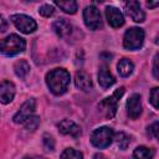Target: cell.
I'll use <instances>...</instances> for the list:
<instances>
[{
  "label": "cell",
  "mask_w": 159,
  "mask_h": 159,
  "mask_svg": "<svg viewBox=\"0 0 159 159\" xmlns=\"http://www.w3.org/2000/svg\"><path fill=\"white\" fill-rule=\"evenodd\" d=\"M46 83L53 94H63L70 84V73L65 68H55L46 75Z\"/></svg>",
  "instance_id": "cell-1"
},
{
  "label": "cell",
  "mask_w": 159,
  "mask_h": 159,
  "mask_svg": "<svg viewBox=\"0 0 159 159\" xmlns=\"http://www.w3.org/2000/svg\"><path fill=\"white\" fill-rule=\"evenodd\" d=\"M26 47V42L16 34H11L0 40V52L6 56H15L22 52Z\"/></svg>",
  "instance_id": "cell-2"
},
{
  "label": "cell",
  "mask_w": 159,
  "mask_h": 159,
  "mask_svg": "<svg viewBox=\"0 0 159 159\" xmlns=\"http://www.w3.org/2000/svg\"><path fill=\"white\" fill-rule=\"evenodd\" d=\"M144 41V31L140 27H130L125 31L123 37V46L127 50H138L142 47Z\"/></svg>",
  "instance_id": "cell-3"
},
{
  "label": "cell",
  "mask_w": 159,
  "mask_h": 159,
  "mask_svg": "<svg viewBox=\"0 0 159 159\" xmlns=\"http://www.w3.org/2000/svg\"><path fill=\"white\" fill-rule=\"evenodd\" d=\"M113 137H114V132H113L112 128H109V127H99V128L93 130V133L91 135V143L96 148L103 149V148H107L112 143Z\"/></svg>",
  "instance_id": "cell-4"
},
{
  "label": "cell",
  "mask_w": 159,
  "mask_h": 159,
  "mask_svg": "<svg viewBox=\"0 0 159 159\" xmlns=\"http://www.w3.org/2000/svg\"><path fill=\"white\" fill-rule=\"evenodd\" d=\"M124 93V87H119L118 89H116L112 96L104 98L101 103H99V108L104 112L106 117L108 118H113L116 112H117V107H118V102L120 99V97Z\"/></svg>",
  "instance_id": "cell-5"
},
{
  "label": "cell",
  "mask_w": 159,
  "mask_h": 159,
  "mask_svg": "<svg viewBox=\"0 0 159 159\" xmlns=\"http://www.w3.org/2000/svg\"><path fill=\"white\" fill-rule=\"evenodd\" d=\"M83 20L86 26L89 30H98L99 27H102V16L99 10L93 6L89 5L83 10Z\"/></svg>",
  "instance_id": "cell-6"
},
{
  "label": "cell",
  "mask_w": 159,
  "mask_h": 159,
  "mask_svg": "<svg viewBox=\"0 0 159 159\" xmlns=\"http://www.w3.org/2000/svg\"><path fill=\"white\" fill-rule=\"evenodd\" d=\"M11 21L14 22V25L24 34H30V32H34L37 27V24L36 21L27 16V15H24V14H15L12 15L11 17Z\"/></svg>",
  "instance_id": "cell-7"
},
{
  "label": "cell",
  "mask_w": 159,
  "mask_h": 159,
  "mask_svg": "<svg viewBox=\"0 0 159 159\" xmlns=\"http://www.w3.org/2000/svg\"><path fill=\"white\" fill-rule=\"evenodd\" d=\"M35 108H36V101L34 98H30L27 99L21 107L20 109L16 112V114L14 116V122L20 124V123H25L30 117H32L34 112H35Z\"/></svg>",
  "instance_id": "cell-8"
},
{
  "label": "cell",
  "mask_w": 159,
  "mask_h": 159,
  "mask_svg": "<svg viewBox=\"0 0 159 159\" xmlns=\"http://www.w3.org/2000/svg\"><path fill=\"white\" fill-rule=\"evenodd\" d=\"M142 102L138 93L132 94L127 101V113L132 119H137L142 114Z\"/></svg>",
  "instance_id": "cell-9"
},
{
  "label": "cell",
  "mask_w": 159,
  "mask_h": 159,
  "mask_svg": "<svg viewBox=\"0 0 159 159\" xmlns=\"http://www.w3.org/2000/svg\"><path fill=\"white\" fill-rule=\"evenodd\" d=\"M57 128L60 130V133L65 134V135H70L72 138H78L81 135V128L70 119H63L57 124Z\"/></svg>",
  "instance_id": "cell-10"
},
{
  "label": "cell",
  "mask_w": 159,
  "mask_h": 159,
  "mask_svg": "<svg viewBox=\"0 0 159 159\" xmlns=\"http://www.w3.org/2000/svg\"><path fill=\"white\" fill-rule=\"evenodd\" d=\"M106 16H107L108 24L113 29H118V27L123 26V24H124L123 14L114 6H107L106 7Z\"/></svg>",
  "instance_id": "cell-11"
},
{
  "label": "cell",
  "mask_w": 159,
  "mask_h": 159,
  "mask_svg": "<svg viewBox=\"0 0 159 159\" xmlns=\"http://www.w3.org/2000/svg\"><path fill=\"white\" fill-rule=\"evenodd\" d=\"M125 12L135 22H143L145 19V14L138 1H128L125 4Z\"/></svg>",
  "instance_id": "cell-12"
},
{
  "label": "cell",
  "mask_w": 159,
  "mask_h": 159,
  "mask_svg": "<svg viewBox=\"0 0 159 159\" xmlns=\"http://www.w3.org/2000/svg\"><path fill=\"white\" fill-rule=\"evenodd\" d=\"M15 97V86L10 81L0 82V103L7 104Z\"/></svg>",
  "instance_id": "cell-13"
},
{
  "label": "cell",
  "mask_w": 159,
  "mask_h": 159,
  "mask_svg": "<svg viewBox=\"0 0 159 159\" xmlns=\"http://www.w3.org/2000/svg\"><path fill=\"white\" fill-rule=\"evenodd\" d=\"M52 29L60 37H67L72 32V25L66 19H60V20L55 21L52 25Z\"/></svg>",
  "instance_id": "cell-14"
},
{
  "label": "cell",
  "mask_w": 159,
  "mask_h": 159,
  "mask_svg": "<svg viewBox=\"0 0 159 159\" xmlns=\"http://www.w3.org/2000/svg\"><path fill=\"white\" fill-rule=\"evenodd\" d=\"M75 83L76 87L82 89V91H89L92 88V80L88 73L84 71H77L75 76Z\"/></svg>",
  "instance_id": "cell-15"
},
{
  "label": "cell",
  "mask_w": 159,
  "mask_h": 159,
  "mask_svg": "<svg viewBox=\"0 0 159 159\" xmlns=\"http://www.w3.org/2000/svg\"><path fill=\"white\" fill-rule=\"evenodd\" d=\"M114 82H116V80H114L113 75L111 73V71L106 66L101 67V70L98 72V83L101 84V87L102 88H109Z\"/></svg>",
  "instance_id": "cell-16"
},
{
  "label": "cell",
  "mask_w": 159,
  "mask_h": 159,
  "mask_svg": "<svg viewBox=\"0 0 159 159\" xmlns=\"http://www.w3.org/2000/svg\"><path fill=\"white\" fill-rule=\"evenodd\" d=\"M134 70V65L128 58H122L117 65V71L122 77H128Z\"/></svg>",
  "instance_id": "cell-17"
},
{
  "label": "cell",
  "mask_w": 159,
  "mask_h": 159,
  "mask_svg": "<svg viewBox=\"0 0 159 159\" xmlns=\"http://www.w3.org/2000/svg\"><path fill=\"white\" fill-rule=\"evenodd\" d=\"M133 157H134V159H153L154 152L150 148H147L144 145H140V147H138V148L134 149Z\"/></svg>",
  "instance_id": "cell-18"
},
{
  "label": "cell",
  "mask_w": 159,
  "mask_h": 159,
  "mask_svg": "<svg viewBox=\"0 0 159 159\" xmlns=\"http://www.w3.org/2000/svg\"><path fill=\"white\" fill-rule=\"evenodd\" d=\"M14 71H15V73H16L17 77L24 78V77L29 73V71H30V65L27 63V61L20 60V61H17V62L14 65Z\"/></svg>",
  "instance_id": "cell-19"
},
{
  "label": "cell",
  "mask_w": 159,
  "mask_h": 159,
  "mask_svg": "<svg viewBox=\"0 0 159 159\" xmlns=\"http://www.w3.org/2000/svg\"><path fill=\"white\" fill-rule=\"evenodd\" d=\"M55 5L58 6L61 10H63L67 14H75L77 11V2L73 0H68V1H55Z\"/></svg>",
  "instance_id": "cell-20"
},
{
  "label": "cell",
  "mask_w": 159,
  "mask_h": 159,
  "mask_svg": "<svg viewBox=\"0 0 159 159\" xmlns=\"http://www.w3.org/2000/svg\"><path fill=\"white\" fill-rule=\"evenodd\" d=\"M113 139H116V143L119 147V149H123V150L127 149L128 145H129V143H130V137L128 134H125L124 132L116 133L114 137H113Z\"/></svg>",
  "instance_id": "cell-21"
},
{
  "label": "cell",
  "mask_w": 159,
  "mask_h": 159,
  "mask_svg": "<svg viewBox=\"0 0 159 159\" xmlns=\"http://www.w3.org/2000/svg\"><path fill=\"white\" fill-rule=\"evenodd\" d=\"M60 159H83V155L81 152H78L73 148H67L63 150Z\"/></svg>",
  "instance_id": "cell-22"
},
{
  "label": "cell",
  "mask_w": 159,
  "mask_h": 159,
  "mask_svg": "<svg viewBox=\"0 0 159 159\" xmlns=\"http://www.w3.org/2000/svg\"><path fill=\"white\" fill-rule=\"evenodd\" d=\"M24 124H25V128H26V129H29V130H35V129L37 128V125L40 124V118L36 117V116H32V117H30Z\"/></svg>",
  "instance_id": "cell-23"
},
{
  "label": "cell",
  "mask_w": 159,
  "mask_h": 159,
  "mask_svg": "<svg viewBox=\"0 0 159 159\" xmlns=\"http://www.w3.org/2000/svg\"><path fill=\"white\" fill-rule=\"evenodd\" d=\"M53 12H55L53 6H52V5H48V4H45V5H42V6L39 9V14L42 15V16H45V17L52 16Z\"/></svg>",
  "instance_id": "cell-24"
},
{
  "label": "cell",
  "mask_w": 159,
  "mask_h": 159,
  "mask_svg": "<svg viewBox=\"0 0 159 159\" xmlns=\"http://www.w3.org/2000/svg\"><path fill=\"white\" fill-rule=\"evenodd\" d=\"M42 142H43V147H45V149H46V150L52 152V150L55 149V140H53V138H52L51 135L45 134V135H43Z\"/></svg>",
  "instance_id": "cell-25"
},
{
  "label": "cell",
  "mask_w": 159,
  "mask_h": 159,
  "mask_svg": "<svg viewBox=\"0 0 159 159\" xmlns=\"http://www.w3.org/2000/svg\"><path fill=\"white\" fill-rule=\"evenodd\" d=\"M158 92H159V88L158 87H154L152 89V92H150V96H149V101H150L152 106L155 109H158Z\"/></svg>",
  "instance_id": "cell-26"
},
{
  "label": "cell",
  "mask_w": 159,
  "mask_h": 159,
  "mask_svg": "<svg viewBox=\"0 0 159 159\" xmlns=\"http://www.w3.org/2000/svg\"><path fill=\"white\" fill-rule=\"evenodd\" d=\"M148 134L153 139H157L158 138V122H154L153 124H150L148 127Z\"/></svg>",
  "instance_id": "cell-27"
},
{
  "label": "cell",
  "mask_w": 159,
  "mask_h": 159,
  "mask_svg": "<svg viewBox=\"0 0 159 159\" xmlns=\"http://www.w3.org/2000/svg\"><path fill=\"white\" fill-rule=\"evenodd\" d=\"M7 30V21L2 15H0V32H4Z\"/></svg>",
  "instance_id": "cell-28"
},
{
  "label": "cell",
  "mask_w": 159,
  "mask_h": 159,
  "mask_svg": "<svg viewBox=\"0 0 159 159\" xmlns=\"http://www.w3.org/2000/svg\"><path fill=\"white\" fill-rule=\"evenodd\" d=\"M153 73H154V77L158 78V55H155L154 57V65H153Z\"/></svg>",
  "instance_id": "cell-29"
},
{
  "label": "cell",
  "mask_w": 159,
  "mask_h": 159,
  "mask_svg": "<svg viewBox=\"0 0 159 159\" xmlns=\"http://www.w3.org/2000/svg\"><path fill=\"white\" fill-rule=\"evenodd\" d=\"M93 159H107L102 153H96L94 155H93Z\"/></svg>",
  "instance_id": "cell-30"
},
{
  "label": "cell",
  "mask_w": 159,
  "mask_h": 159,
  "mask_svg": "<svg viewBox=\"0 0 159 159\" xmlns=\"http://www.w3.org/2000/svg\"><path fill=\"white\" fill-rule=\"evenodd\" d=\"M158 4H159V2H148L147 5H148L149 7H155V6H158Z\"/></svg>",
  "instance_id": "cell-31"
},
{
  "label": "cell",
  "mask_w": 159,
  "mask_h": 159,
  "mask_svg": "<svg viewBox=\"0 0 159 159\" xmlns=\"http://www.w3.org/2000/svg\"><path fill=\"white\" fill-rule=\"evenodd\" d=\"M24 159H32V158H30V157H25Z\"/></svg>",
  "instance_id": "cell-32"
}]
</instances>
